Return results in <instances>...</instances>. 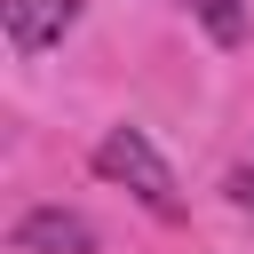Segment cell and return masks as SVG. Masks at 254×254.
Segmentation results:
<instances>
[{"label":"cell","instance_id":"6da1fadb","mask_svg":"<svg viewBox=\"0 0 254 254\" xmlns=\"http://www.w3.org/2000/svg\"><path fill=\"white\" fill-rule=\"evenodd\" d=\"M95 175L103 183H127L151 214H183V190H175V167L159 159V143L143 135V127H111L103 143H95Z\"/></svg>","mask_w":254,"mask_h":254},{"label":"cell","instance_id":"7a4b0ae2","mask_svg":"<svg viewBox=\"0 0 254 254\" xmlns=\"http://www.w3.org/2000/svg\"><path fill=\"white\" fill-rule=\"evenodd\" d=\"M8 246L16 254H95V222L71 206H32V214H16Z\"/></svg>","mask_w":254,"mask_h":254},{"label":"cell","instance_id":"3957f363","mask_svg":"<svg viewBox=\"0 0 254 254\" xmlns=\"http://www.w3.org/2000/svg\"><path fill=\"white\" fill-rule=\"evenodd\" d=\"M71 24H79V0H0V32H8V48H16V56L56 48Z\"/></svg>","mask_w":254,"mask_h":254},{"label":"cell","instance_id":"277c9868","mask_svg":"<svg viewBox=\"0 0 254 254\" xmlns=\"http://www.w3.org/2000/svg\"><path fill=\"white\" fill-rule=\"evenodd\" d=\"M190 16L206 24L214 48H246V0H190Z\"/></svg>","mask_w":254,"mask_h":254},{"label":"cell","instance_id":"5b68a950","mask_svg":"<svg viewBox=\"0 0 254 254\" xmlns=\"http://www.w3.org/2000/svg\"><path fill=\"white\" fill-rule=\"evenodd\" d=\"M230 206H246V214H254V167H238V175H230Z\"/></svg>","mask_w":254,"mask_h":254}]
</instances>
